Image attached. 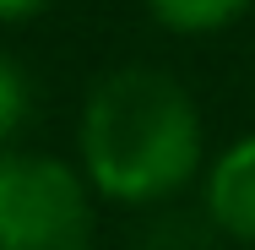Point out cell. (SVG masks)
<instances>
[{"instance_id":"cell-1","label":"cell","mask_w":255,"mask_h":250,"mask_svg":"<svg viewBox=\"0 0 255 250\" xmlns=\"http://www.w3.org/2000/svg\"><path fill=\"white\" fill-rule=\"evenodd\" d=\"M82 147L109 196L120 201H157L179 191L201 158V125L185 87L157 71H114L103 82L87 120Z\"/></svg>"},{"instance_id":"cell-2","label":"cell","mask_w":255,"mask_h":250,"mask_svg":"<svg viewBox=\"0 0 255 250\" xmlns=\"http://www.w3.org/2000/svg\"><path fill=\"white\" fill-rule=\"evenodd\" d=\"M82 180L54 158H0V250H87Z\"/></svg>"},{"instance_id":"cell-3","label":"cell","mask_w":255,"mask_h":250,"mask_svg":"<svg viewBox=\"0 0 255 250\" xmlns=\"http://www.w3.org/2000/svg\"><path fill=\"white\" fill-rule=\"evenodd\" d=\"M206 207H212V223H217L223 234L255 245V136L239 142V147L217 163L212 191H206Z\"/></svg>"},{"instance_id":"cell-4","label":"cell","mask_w":255,"mask_h":250,"mask_svg":"<svg viewBox=\"0 0 255 250\" xmlns=\"http://www.w3.org/2000/svg\"><path fill=\"white\" fill-rule=\"evenodd\" d=\"M250 0H152L157 22L179 27V33H206V27H223L245 11Z\"/></svg>"},{"instance_id":"cell-5","label":"cell","mask_w":255,"mask_h":250,"mask_svg":"<svg viewBox=\"0 0 255 250\" xmlns=\"http://www.w3.org/2000/svg\"><path fill=\"white\" fill-rule=\"evenodd\" d=\"M22 109H27V87H22V71H16V65L0 54V136H11V131H16Z\"/></svg>"},{"instance_id":"cell-6","label":"cell","mask_w":255,"mask_h":250,"mask_svg":"<svg viewBox=\"0 0 255 250\" xmlns=\"http://www.w3.org/2000/svg\"><path fill=\"white\" fill-rule=\"evenodd\" d=\"M33 11H44V0H0V16H5V22H16V16H33Z\"/></svg>"}]
</instances>
